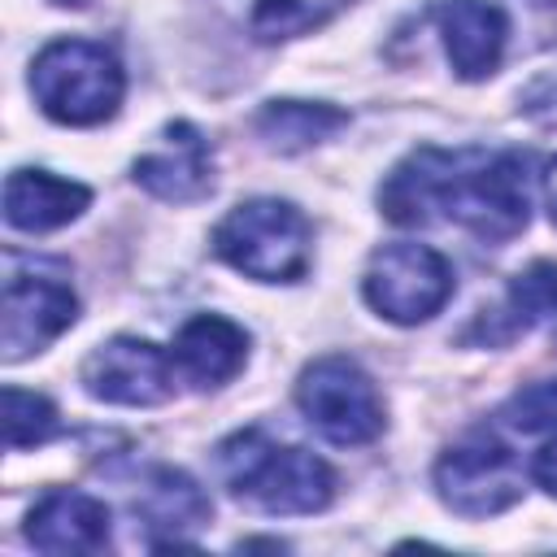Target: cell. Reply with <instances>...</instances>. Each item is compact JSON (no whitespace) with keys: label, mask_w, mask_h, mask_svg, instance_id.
I'll return each instance as SVG.
<instances>
[{"label":"cell","mask_w":557,"mask_h":557,"mask_svg":"<svg viewBox=\"0 0 557 557\" xmlns=\"http://www.w3.org/2000/svg\"><path fill=\"white\" fill-rule=\"evenodd\" d=\"M135 513L148 522V527H161L170 535L178 531H191L209 518V500L205 492L196 487V479H187L183 470H152L139 500H135Z\"/></svg>","instance_id":"cell-17"},{"label":"cell","mask_w":557,"mask_h":557,"mask_svg":"<svg viewBox=\"0 0 557 557\" xmlns=\"http://www.w3.org/2000/svg\"><path fill=\"white\" fill-rule=\"evenodd\" d=\"M218 4L231 13V22L244 35H252L257 44H274L322 26L352 0H218Z\"/></svg>","instance_id":"cell-15"},{"label":"cell","mask_w":557,"mask_h":557,"mask_svg":"<svg viewBox=\"0 0 557 557\" xmlns=\"http://www.w3.org/2000/svg\"><path fill=\"white\" fill-rule=\"evenodd\" d=\"M296 405L331 444H370L383 431V400L352 357H318L300 370Z\"/></svg>","instance_id":"cell-6"},{"label":"cell","mask_w":557,"mask_h":557,"mask_svg":"<svg viewBox=\"0 0 557 557\" xmlns=\"http://www.w3.org/2000/svg\"><path fill=\"white\" fill-rule=\"evenodd\" d=\"M531 474H535V483H540L548 496H557V440H548V444L535 453Z\"/></svg>","instance_id":"cell-21"},{"label":"cell","mask_w":557,"mask_h":557,"mask_svg":"<svg viewBox=\"0 0 557 557\" xmlns=\"http://www.w3.org/2000/svg\"><path fill=\"white\" fill-rule=\"evenodd\" d=\"M553 226H557V200H553Z\"/></svg>","instance_id":"cell-23"},{"label":"cell","mask_w":557,"mask_h":557,"mask_svg":"<svg viewBox=\"0 0 557 557\" xmlns=\"http://www.w3.org/2000/svg\"><path fill=\"white\" fill-rule=\"evenodd\" d=\"M174 370L196 387H222L244 370L248 335L222 313H196L174 335Z\"/></svg>","instance_id":"cell-13"},{"label":"cell","mask_w":557,"mask_h":557,"mask_svg":"<svg viewBox=\"0 0 557 557\" xmlns=\"http://www.w3.org/2000/svg\"><path fill=\"white\" fill-rule=\"evenodd\" d=\"M218 474L226 487L265 513H318L335 496V470L292 444H274L257 426L218 444Z\"/></svg>","instance_id":"cell-2"},{"label":"cell","mask_w":557,"mask_h":557,"mask_svg":"<svg viewBox=\"0 0 557 557\" xmlns=\"http://www.w3.org/2000/svg\"><path fill=\"white\" fill-rule=\"evenodd\" d=\"M91 205V191L83 183L57 178L48 170H13L4 183V222L13 231H57L65 222H74L83 209Z\"/></svg>","instance_id":"cell-14"},{"label":"cell","mask_w":557,"mask_h":557,"mask_svg":"<svg viewBox=\"0 0 557 557\" xmlns=\"http://www.w3.org/2000/svg\"><path fill=\"white\" fill-rule=\"evenodd\" d=\"M26 540L39 553H57V557L100 553L109 544V509L104 500L78 487H52L35 500L26 518Z\"/></svg>","instance_id":"cell-10"},{"label":"cell","mask_w":557,"mask_h":557,"mask_svg":"<svg viewBox=\"0 0 557 557\" xmlns=\"http://www.w3.org/2000/svg\"><path fill=\"white\" fill-rule=\"evenodd\" d=\"M4 444L9 448H35L57 435V409L48 396L26 387H4Z\"/></svg>","instance_id":"cell-18"},{"label":"cell","mask_w":557,"mask_h":557,"mask_svg":"<svg viewBox=\"0 0 557 557\" xmlns=\"http://www.w3.org/2000/svg\"><path fill=\"white\" fill-rule=\"evenodd\" d=\"M0 348L4 361H22L48 348L78 313V296L65 274L48 261H22L17 252L4 257V309H0Z\"/></svg>","instance_id":"cell-5"},{"label":"cell","mask_w":557,"mask_h":557,"mask_svg":"<svg viewBox=\"0 0 557 557\" xmlns=\"http://www.w3.org/2000/svg\"><path fill=\"white\" fill-rule=\"evenodd\" d=\"M435 17H440L448 61L461 78H483L500 65L509 17L496 0H444Z\"/></svg>","instance_id":"cell-12"},{"label":"cell","mask_w":557,"mask_h":557,"mask_svg":"<svg viewBox=\"0 0 557 557\" xmlns=\"http://www.w3.org/2000/svg\"><path fill=\"white\" fill-rule=\"evenodd\" d=\"M30 91L52 122L96 126L109 122L122 104L126 74L104 44L91 39H57L30 65Z\"/></svg>","instance_id":"cell-3"},{"label":"cell","mask_w":557,"mask_h":557,"mask_svg":"<svg viewBox=\"0 0 557 557\" xmlns=\"http://www.w3.org/2000/svg\"><path fill=\"white\" fill-rule=\"evenodd\" d=\"M361 292L379 318L413 326L453 296V265L426 244H383L366 265Z\"/></svg>","instance_id":"cell-7"},{"label":"cell","mask_w":557,"mask_h":557,"mask_svg":"<svg viewBox=\"0 0 557 557\" xmlns=\"http://www.w3.org/2000/svg\"><path fill=\"white\" fill-rule=\"evenodd\" d=\"M339 126H348V113L335 104H309V100H270L257 113V131L278 152H300L322 139H331Z\"/></svg>","instance_id":"cell-16"},{"label":"cell","mask_w":557,"mask_h":557,"mask_svg":"<svg viewBox=\"0 0 557 557\" xmlns=\"http://www.w3.org/2000/svg\"><path fill=\"white\" fill-rule=\"evenodd\" d=\"M174 357L135 335H117L83 361V387L104 405H161L174 396Z\"/></svg>","instance_id":"cell-9"},{"label":"cell","mask_w":557,"mask_h":557,"mask_svg":"<svg viewBox=\"0 0 557 557\" xmlns=\"http://www.w3.org/2000/svg\"><path fill=\"white\" fill-rule=\"evenodd\" d=\"M435 492L461 518H492L518 505L522 466L496 435H470L435 461Z\"/></svg>","instance_id":"cell-8"},{"label":"cell","mask_w":557,"mask_h":557,"mask_svg":"<svg viewBox=\"0 0 557 557\" xmlns=\"http://www.w3.org/2000/svg\"><path fill=\"white\" fill-rule=\"evenodd\" d=\"M135 183L174 205L200 200L213 187V161L205 135L191 122H170L161 144L135 161Z\"/></svg>","instance_id":"cell-11"},{"label":"cell","mask_w":557,"mask_h":557,"mask_svg":"<svg viewBox=\"0 0 557 557\" xmlns=\"http://www.w3.org/2000/svg\"><path fill=\"white\" fill-rule=\"evenodd\" d=\"M540 161L487 148H418L379 187V209L396 226L435 218L461 222L479 239H509L531 222Z\"/></svg>","instance_id":"cell-1"},{"label":"cell","mask_w":557,"mask_h":557,"mask_svg":"<svg viewBox=\"0 0 557 557\" xmlns=\"http://www.w3.org/2000/svg\"><path fill=\"white\" fill-rule=\"evenodd\" d=\"M505 418L527 435L557 431V379H544V383H531V387L513 392V400L505 405Z\"/></svg>","instance_id":"cell-20"},{"label":"cell","mask_w":557,"mask_h":557,"mask_svg":"<svg viewBox=\"0 0 557 557\" xmlns=\"http://www.w3.org/2000/svg\"><path fill=\"white\" fill-rule=\"evenodd\" d=\"M57 4H87V0H57Z\"/></svg>","instance_id":"cell-22"},{"label":"cell","mask_w":557,"mask_h":557,"mask_svg":"<svg viewBox=\"0 0 557 557\" xmlns=\"http://www.w3.org/2000/svg\"><path fill=\"white\" fill-rule=\"evenodd\" d=\"M509 309L522 326L557 318V261H535L509 283Z\"/></svg>","instance_id":"cell-19"},{"label":"cell","mask_w":557,"mask_h":557,"mask_svg":"<svg viewBox=\"0 0 557 557\" xmlns=\"http://www.w3.org/2000/svg\"><path fill=\"white\" fill-rule=\"evenodd\" d=\"M309 218L274 196L244 200L213 226V252L261 283H296L309 270Z\"/></svg>","instance_id":"cell-4"}]
</instances>
